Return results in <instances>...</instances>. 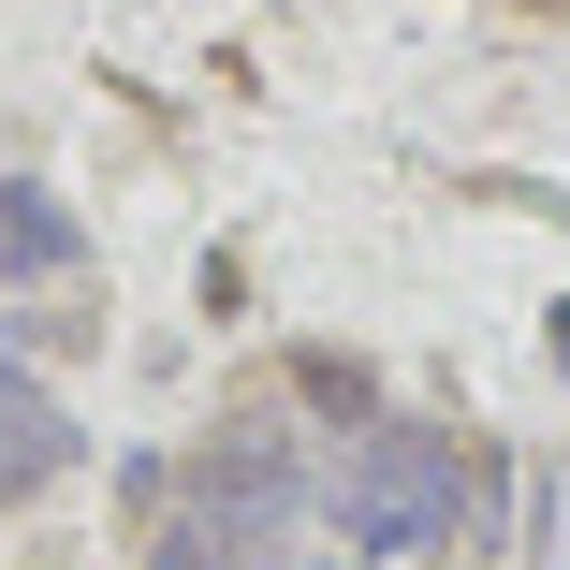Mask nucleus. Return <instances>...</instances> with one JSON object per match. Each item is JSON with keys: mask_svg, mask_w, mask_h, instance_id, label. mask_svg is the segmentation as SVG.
<instances>
[{"mask_svg": "<svg viewBox=\"0 0 570 570\" xmlns=\"http://www.w3.org/2000/svg\"><path fill=\"white\" fill-rule=\"evenodd\" d=\"M336 556H453V541H498V453H469L453 424L381 410L352 453H336Z\"/></svg>", "mask_w": 570, "mask_h": 570, "instance_id": "nucleus-1", "label": "nucleus"}, {"mask_svg": "<svg viewBox=\"0 0 570 570\" xmlns=\"http://www.w3.org/2000/svg\"><path fill=\"white\" fill-rule=\"evenodd\" d=\"M176 483H190V512L235 541V556H278V527H307V498H322V483H307V453L278 439V410H235Z\"/></svg>", "mask_w": 570, "mask_h": 570, "instance_id": "nucleus-2", "label": "nucleus"}, {"mask_svg": "<svg viewBox=\"0 0 570 570\" xmlns=\"http://www.w3.org/2000/svg\"><path fill=\"white\" fill-rule=\"evenodd\" d=\"M73 249H88V219L45 176H0V278H73Z\"/></svg>", "mask_w": 570, "mask_h": 570, "instance_id": "nucleus-3", "label": "nucleus"}, {"mask_svg": "<svg viewBox=\"0 0 570 570\" xmlns=\"http://www.w3.org/2000/svg\"><path fill=\"white\" fill-rule=\"evenodd\" d=\"M73 453H88V439H73L59 410H30V424H0V512H16V498H45V483L73 469Z\"/></svg>", "mask_w": 570, "mask_h": 570, "instance_id": "nucleus-4", "label": "nucleus"}, {"mask_svg": "<svg viewBox=\"0 0 570 570\" xmlns=\"http://www.w3.org/2000/svg\"><path fill=\"white\" fill-rule=\"evenodd\" d=\"M293 395H307V410H336V424H352V439L381 424V381H366L352 352H293Z\"/></svg>", "mask_w": 570, "mask_h": 570, "instance_id": "nucleus-5", "label": "nucleus"}, {"mask_svg": "<svg viewBox=\"0 0 570 570\" xmlns=\"http://www.w3.org/2000/svg\"><path fill=\"white\" fill-rule=\"evenodd\" d=\"M307 570H366V556H307Z\"/></svg>", "mask_w": 570, "mask_h": 570, "instance_id": "nucleus-6", "label": "nucleus"}]
</instances>
